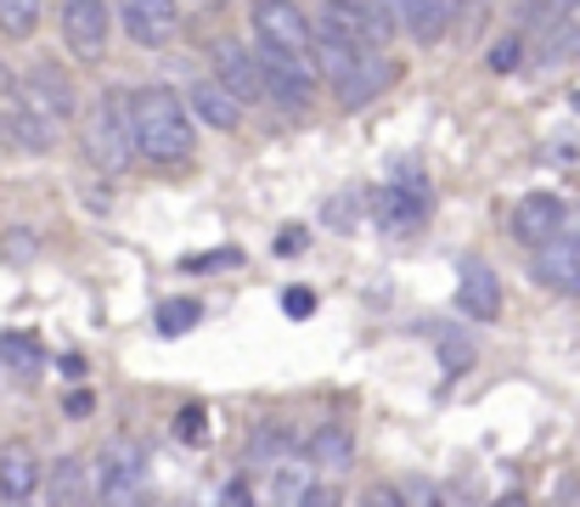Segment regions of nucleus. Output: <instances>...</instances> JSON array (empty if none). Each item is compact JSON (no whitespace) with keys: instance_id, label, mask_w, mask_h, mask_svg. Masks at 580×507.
<instances>
[{"instance_id":"1","label":"nucleus","mask_w":580,"mask_h":507,"mask_svg":"<svg viewBox=\"0 0 580 507\" xmlns=\"http://www.w3.org/2000/svg\"><path fill=\"white\" fill-rule=\"evenodd\" d=\"M130 119H135V152L153 164H180L191 159V119L180 108V96L164 85H147L130 96Z\"/></svg>"},{"instance_id":"2","label":"nucleus","mask_w":580,"mask_h":507,"mask_svg":"<svg viewBox=\"0 0 580 507\" xmlns=\"http://www.w3.org/2000/svg\"><path fill=\"white\" fill-rule=\"evenodd\" d=\"M141 490H147V456H141V445L135 440L102 445V456H96V468H90L96 507H135Z\"/></svg>"},{"instance_id":"3","label":"nucleus","mask_w":580,"mask_h":507,"mask_svg":"<svg viewBox=\"0 0 580 507\" xmlns=\"http://www.w3.org/2000/svg\"><path fill=\"white\" fill-rule=\"evenodd\" d=\"M85 152H90V164H102V170H124L135 159V119H130L124 96H102L85 114Z\"/></svg>"},{"instance_id":"4","label":"nucleus","mask_w":580,"mask_h":507,"mask_svg":"<svg viewBox=\"0 0 580 507\" xmlns=\"http://www.w3.org/2000/svg\"><path fill=\"white\" fill-rule=\"evenodd\" d=\"M254 34L265 51H282V57H316V29L305 23V12L294 0H254Z\"/></svg>"},{"instance_id":"5","label":"nucleus","mask_w":580,"mask_h":507,"mask_svg":"<svg viewBox=\"0 0 580 507\" xmlns=\"http://www.w3.org/2000/svg\"><path fill=\"white\" fill-rule=\"evenodd\" d=\"M366 209H372V226L383 237H412L423 226V215H428V181L423 175L412 181V170H406L401 186H377Z\"/></svg>"},{"instance_id":"6","label":"nucleus","mask_w":580,"mask_h":507,"mask_svg":"<svg viewBox=\"0 0 580 507\" xmlns=\"http://www.w3.org/2000/svg\"><path fill=\"white\" fill-rule=\"evenodd\" d=\"M74 79L57 68V63H34L23 79H18V108H29V114H40L45 125H63V119H74Z\"/></svg>"},{"instance_id":"7","label":"nucleus","mask_w":580,"mask_h":507,"mask_svg":"<svg viewBox=\"0 0 580 507\" xmlns=\"http://www.w3.org/2000/svg\"><path fill=\"white\" fill-rule=\"evenodd\" d=\"M113 34V7L108 0H63V40L79 63H102Z\"/></svg>"},{"instance_id":"8","label":"nucleus","mask_w":580,"mask_h":507,"mask_svg":"<svg viewBox=\"0 0 580 507\" xmlns=\"http://www.w3.org/2000/svg\"><path fill=\"white\" fill-rule=\"evenodd\" d=\"M260 68H265V96L276 108H310L316 101V68L299 63V57H282V51H265L260 45Z\"/></svg>"},{"instance_id":"9","label":"nucleus","mask_w":580,"mask_h":507,"mask_svg":"<svg viewBox=\"0 0 580 507\" xmlns=\"http://www.w3.org/2000/svg\"><path fill=\"white\" fill-rule=\"evenodd\" d=\"M119 23L135 45H169L180 34V0H119Z\"/></svg>"},{"instance_id":"10","label":"nucleus","mask_w":580,"mask_h":507,"mask_svg":"<svg viewBox=\"0 0 580 507\" xmlns=\"http://www.w3.org/2000/svg\"><path fill=\"white\" fill-rule=\"evenodd\" d=\"M513 237L524 248H547L552 237H563V197L558 192H524L513 209Z\"/></svg>"},{"instance_id":"11","label":"nucleus","mask_w":580,"mask_h":507,"mask_svg":"<svg viewBox=\"0 0 580 507\" xmlns=\"http://www.w3.org/2000/svg\"><path fill=\"white\" fill-rule=\"evenodd\" d=\"M457 304H462V316H473V322H496L502 316V282H496V271L485 260H462Z\"/></svg>"},{"instance_id":"12","label":"nucleus","mask_w":580,"mask_h":507,"mask_svg":"<svg viewBox=\"0 0 580 507\" xmlns=\"http://www.w3.org/2000/svg\"><path fill=\"white\" fill-rule=\"evenodd\" d=\"M305 456H310V474L338 479V474H350V468H355V434H350L344 423H321V429H310Z\"/></svg>"},{"instance_id":"13","label":"nucleus","mask_w":580,"mask_h":507,"mask_svg":"<svg viewBox=\"0 0 580 507\" xmlns=\"http://www.w3.org/2000/svg\"><path fill=\"white\" fill-rule=\"evenodd\" d=\"M536 282L552 293H580V237H552L536 248Z\"/></svg>"},{"instance_id":"14","label":"nucleus","mask_w":580,"mask_h":507,"mask_svg":"<svg viewBox=\"0 0 580 507\" xmlns=\"http://www.w3.org/2000/svg\"><path fill=\"white\" fill-rule=\"evenodd\" d=\"M220 85H226L237 101H265V68H260V51L220 45Z\"/></svg>"},{"instance_id":"15","label":"nucleus","mask_w":580,"mask_h":507,"mask_svg":"<svg viewBox=\"0 0 580 507\" xmlns=\"http://www.w3.org/2000/svg\"><path fill=\"white\" fill-rule=\"evenodd\" d=\"M186 101H191V114H198L204 125H215V130H237V125H243V101H237L220 79H198Z\"/></svg>"},{"instance_id":"16","label":"nucleus","mask_w":580,"mask_h":507,"mask_svg":"<svg viewBox=\"0 0 580 507\" xmlns=\"http://www.w3.org/2000/svg\"><path fill=\"white\" fill-rule=\"evenodd\" d=\"M52 147V125H45L40 114H29V108H7L0 114V152H45Z\"/></svg>"},{"instance_id":"17","label":"nucleus","mask_w":580,"mask_h":507,"mask_svg":"<svg viewBox=\"0 0 580 507\" xmlns=\"http://www.w3.org/2000/svg\"><path fill=\"white\" fill-rule=\"evenodd\" d=\"M45 501L52 507H90L96 501L90 496V474H85L79 456H57V468L45 474Z\"/></svg>"},{"instance_id":"18","label":"nucleus","mask_w":580,"mask_h":507,"mask_svg":"<svg viewBox=\"0 0 580 507\" xmlns=\"http://www.w3.org/2000/svg\"><path fill=\"white\" fill-rule=\"evenodd\" d=\"M395 12H401V29L417 45H434L451 29V7H446V0H395Z\"/></svg>"},{"instance_id":"19","label":"nucleus","mask_w":580,"mask_h":507,"mask_svg":"<svg viewBox=\"0 0 580 507\" xmlns=\"http://www.w3.org/2000/svg\"><path fill=\"white\" fill-rule=\"evenodd\" d=\"M34 485H40V463H34V451H29V445H7V451H0V496H7V501L18 507V501H29V496H34Z\"/></svg>"},{"instance_id":"20","label":"nucleus","mask_w":580,"mask_h":507,"mask_svg":"<svg viewBox=\"0 0 580 507\" xmlns=\"http://www.w3.org/2000/svg\"><path fill=\"white\" fill-rule=\"evenodd\" d=\"M390 85H395V63H390V57H361L355 74L338 85V96H344V108H366V101H372L377 90H390Z\"/></svg>"},{"instance_id":"21","label":"nucleus","mask_w":580,"mask_h":507,"mask_svg":"<svg viewBox=\"0 0 580 507\" xmlns=\"http://www.w3.org/2000/svg\"><path fill=\"white\" fill-rule=\"evenodd\" d=\"M305 468H310V456H276V463H265V479H271V501L276 507H299L310 496Z\"/></svg>"},{"instance_id":"22","label":"nucleus","mask_w":580,"mask_h":507,"mask_svg":"<svg viewBox=\"0 0 580 507\" xmlns=\"http://www.w3.org/2000/svg\"><path fill=\"white\" fill-rule=\"evenodd\" d=\"M580 57V23L563 18V23H547V40H541V68H563Z\"/></svg>"},{"instance_id":"23","label":"nucleus","mask_w":580,"mask_h":507,"mask_svg":"<svg viewBox=\"0 0 580 507\" xmlns=\"http://www.w3.org/2000/svg\"><path fill=\"white\" fill-rule=\"evenodd\" d=\"M0 367H12V373L34 378V373L45 367V355H40V344H34L29 333H7V338H0Z\"/></svg>"},{"instance_id":"24","label":"nucleus","mask_w":580,"mask_h":507,"mask_svg":"<svg viewBox=\"0 0 580 507\" xmlns=\"http://www.w3.org/2000/svg\"><path fill=\"white\" fill-rule=\"evenodd\" d=\"M491 12H496V0H451V29L462 40H479L485 23H491Z\"/></svg>"},{"instance_id":"25","label":"nucleus","mask_w":580,"mask_h":507,"mask_svg":"<svg viewBox=\"0 0 580 507\" xmlns=\"http://www.w3.org/2000/svg\"><path fill=\"white\" fill-rule=\"evenodd\" d=\"M40 29V0H0V34L29 40Z\"/></svg>"},{"instance_id":"26","label":"nucleus","mask_w":580,"mask_h":507,"mask_svg":"<svg viewBox=\"0 0 580 507\" xmlns=\"http://www.w3.org/2000/svg\"><path fill=\"white\" fill-rule=\"evenodd\" d=\"M198 299H164L158 304V333H169V338H180L186 327H198Z\"/></svg>"},{"instance_id":"27","label":"nucleus","mask_w":580,"mask_h":507,"mask_svg":"<svg viewBox=\"0 0 580 507\" xmlns=\"http://www.w3.org/2000/svg\"><path fill=\"white\" fill-rule=\"evenodd\" d=\"M175 434L186 445H204L209 440V412H204V406H180V412H175Z\"/></svg>"},{"instance_id":"28","label":"nucleus","mask_w":580,"mask_h":507,"mask_svg":"<svg viewBox=\"0 0 580 507\" xmlns=\"http://www.w3.org/2000/svg\"><path fill=\"white\" fill-rule=\"evenodd\" d=\"M574 7L580 0H524V12H536L541 23H563V18H574Z\"/></svg>"},{"instance_id":"29","label":"nucleus","mask_w":580,"mask_h":507,"mask_svg":"<svg viewBox=\"0 0 580 507\" xmlns=\"http://www.w3.org/2000/svg\"><path fill=\"white\" fill-rule=\"evenodd\" d=\"M518 57H524V40H518V34H507V40H496V51H491V68H496V74H513V68H518Z\"/></svg>"},{"instance_id":"30","label":"nucleus","mask_w":580,"mask_h":507,"mask_svg":"<svg viewBox=\"0 0 580 507\" xmlns=\"http://www.w3.org/2000/svg\"><path fill=\"white\" fill-rule=\"evenodd\" d=\"M34 231H7V242H0V254H7V260H34Z\"/></svg>"},{"instance_id":"31","label":"nucleus","mask_w":580,"mask_h":507,"mask_svg":"<svg viewBox=\"0 0 580 507\" xmlns=\"http://www.w3.org/2000/svg\"><path fill=\"white\" fill-rule=\"evenodd\" d=\"M282 311L305 322V316L316 311V293H310V288H287V293H282Z\"/></svg>"},{"instance_id":"32","label":"nucleus","mask_w":580,"mask_h":507,"mask_svg":"<svg viewBox=\"0 0 580 507\" xmlns=\"http://www.w3.org/2000/svg\"><path fill=\"white\" fill-rule=\"evenodd\" d=\"M271 248H276V254H305V248H310V231H305V226H282Z\"/></svg>"},{"instance_id":"33","label":"nucleus","mask_w":580,"mask_h":507,"mask_svg":"<svg viewBox=\"0 0 580 507\" xmlns=\"http://www.w3.org/2000/svg\"><path fill=\"white\" fill-rule=\"evenodd\" d=\"M243 254L237 248H220V254H204V260H186V271H220V266H237Z\"/></svg>"},{"instance_id":"34","label":"nucleus","mask_w":580,"mask_h":507,"mask_svg":"<svg viewBox=\"0 0 580 507\" xmlns=\"http://www.w3.org/2000/svg\"><path fill=\"white\" fill-rule=\"evenodd\" d=\"M327 220H332L338 231H350V226H355V197H338V203H332V215H327Z\"/></svg>"},{"instance_id":"35","label":"nucleus","mask_w":580,"mask_h":507,"mask_svg":"<svg viewBox=\"0 0 580 507\" xmlns=\"http://www.w3.org/2000/svg\"><path fill=\"white\" fill-rule=\"evenodd\" d=\"M220 507H254V490L237 479V485H226V496H220Z\"/></svg>"},{"instance_id":"36","label":"nucleus","mask_w":580,"mask_h":507,"mask_svg":"<svg viewBox=\"0 0 580 507\" xmlns=\"http://www.w3.org/2000/svg\"><path fill=\"white\" fill-rule=\"evenodd\" d=\"M361 507H401V496H395L390 485H372V490L361 496Z\"/></svg>"},{"instance_id":"37","label":"nucleus","mask_w":580,"mask_h":507,"mask_svg":"<svg viewBox=\"0 0 580 507\" xmlns=\"http://www.w3.org/2000/svg\"><path fill=\"white\" fill-rule=\"evenodd\" d=\"M299 507H338V496H332V485H310V496Z\"/></svg>"},{"instance_id":"38","label":"nucleus","mask_w":580,"mask_h":507,"mask_svg":"<svg viewBox=\"0 0 580 507\" xmlns=\"http://www.w3.org/2000/svg\"><path fill=\"white\" fill-rule=\"evenodd\" d=\"M68 418H90V395H85V389L68 395Z\"/></svg>"}]
</instances>
